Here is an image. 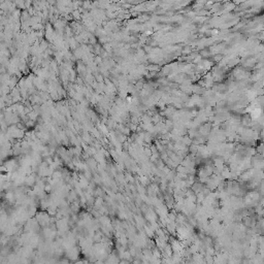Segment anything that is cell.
Returning a JSON list of instances; mask_svg holds the SVG:
<instances>
[]
</instances>
